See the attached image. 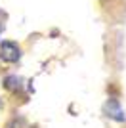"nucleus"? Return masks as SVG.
Listing matches in <instances>:
<instances>
[{
  "label": "nucleus",
  "mask_w": 126,
  "mask_h": 128,
  "mask_svg": "<svg viewBox=\"0 0 126 128\" xmlns=\"http://www.w3.org/2000/svg\"><path fill=\"white\" fill-rule=\"evenodd\" d=\"M0 58L8 63H16L21 58V50L16 42H2L0 44Z\"/></svg>",
  "instance_id": "obj_1"
},
{
  "label": "nucleus",
  "mask_w": 126,
  "mask_h": 128,
  "mask_svg": "<svg viewBox=\"0 0 126 128\" xmlns=\"http://www.w3.org/2000/svg\"><path fill=\"white\" fill-rule=\"evenodd\" d=\"M105 111H107V115H109L111 118H115V120H126V115L120 109V105H118L116 100H109V102L105 103Z\"/></svg>",
  "instance_id": "obj_2"
},
{
  "label": "nucleus",
  "mask_w": 126,
  "mask_h": 128,
  "mask_svg": "<svg viewBox=\"0 0 126 128\" xmlns=\"http://www.w3.org/2000/svg\"><path fill=\"white\" fill-rule=\"evenodd\" d=\"M19 82H21V78H17V76H8V78H6V86H8L10 90H17L21 86Z\"/></svg>",
  "instance_id": "obj_3"
},
{
  "label": "nucleus",
  "mask_w": 126,
  "mask_h": 128,
  "mask_svg": "<svg viewBox=\"0 0 126 128\" xmlns=\"http://www.w3.org/2000/svg\"><path fill=\"white\" fill-rule=\"evenodd\" d=\"M8 128H29V126H27V122L23 118H14V120L8 124Z\"/></svg>",
  "instance_id": "obj_4"
},
{
  "label": "nucleus",
  "mask_w": 126,
  "mask_h": 128,
  "mask_svg": "<svg viewBox=\"0 0 126 128\" xmlns=\"http://www.w3.org/2000/svg\"><path fill=\"white\" fill-rule=\"evenodd\" d=\"M0 31H2V23H0Z\"/></svg>",
  "instance_id": "obj_5"
}]
</instances>
